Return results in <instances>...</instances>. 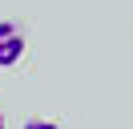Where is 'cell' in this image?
I'll list each match as a JSON object with an SVG mask.
<instances>
[{
	"label": "cell",
	"instance_id": "1",
	"mask_svg": "<svg viewBox=\"0 0 133 129\" xmlns=\"http://www.w3.org/2000/svg\"><path fill=\"white\" fill-rule=\"evenodd\" d=\"M24 56V32L16 20H0V69H12V64Z\"/></svg>",
	"mask_w": 133,
	"mask_h": 129
},
{
	"label": "cell",
	"instance_id": "2",
	"mask_svg": "<svg viewBox=\"0 0 133 129\" xmlns=\"http://www.w3.org/2000/svg\"><path fill=\"white\" fill-rule=\"evenodd\" d=\"M24 129H61L57 121H44V117H32V121H24Z\"/></svg>",
	"mask_w": 133,
	"mask_h": 129
},
{
	"label": "cell",
	"instance_id": "3",
	"mask_svg": "<svg viewBox=\"0 0 133 129\" xmlns=\"http://www.w3.org/2000/svg\"><path fill=\"white\" fill-rule=\"evenodd\" d=\"M0 129H4V113H0Z\"/></svg>",
	"mask_w": 133,
	"mask_h": 129
}]
</instances>
